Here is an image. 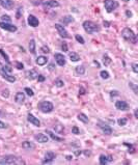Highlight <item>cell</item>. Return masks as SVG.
Returning a JSON list of instances; mask_svg holds the SVG:
<instances>
[{"label":"cell","mask_w":138,"mask_h":165,"mask_svg":"<svg viewBox=\"0 0 138 165\" xmlns=\"http://www.w3.org/2000/svg\"><path fill=\"white\" fill-rule=\"evenodd\" d=\"M0 164H8V165H13V164H17V165H21L25 164V161L20 157L14 155H6L4 157L1 158L0 160Z\"/></svg>","instance_id":"obj_1"},{"label":"cell","mask_w":138,"mask_h":165,"mask_svg":"<svg viewBox=\"0 0 138 165\" xmlns=\"http://www.w3.org/2000/svg\"><path fill=\"white\" fill-rule=\"evenodd\" d=\"M121 36H123L124 40L128 41V42H131L132 44H136L137 43L136 33H134V31H133L131 28H129V27H126V28L123 29V31H121Z\"/></svg>","instance_id":"obj_2"},{"label":"cell","mask_w":138,"mask_h":165,"mask_svg":"<svg viewBox=\"0 0 138 165\" xmlns=\"http://www.w3.org/2000/svg\"><path fill=\"white\" fill-rule=\"evenodd\" d=\"M82 26H83V29L85 30V32L88 33V34H94L95 32H98V31L100 30L99 25L93 21H89V20L84 21L83 24H82Z\"/></svg>","instance_id":"obj_3"},{"label":"cell","mask_w":138,"mask_h":165,"mask_svg":"<svg viewBox=\"0 0 138 165\" xmlns=\"http://www.w3.org/2000/svg\"><path fill=\"white\" fill-rule=\"evenodd\" d=\"M38 109H40L43 113H50V112L53 111L54 105L52 104L50 101H42V102L38 104Z\"/></svg>","instance_id":"obj_4"},{"label":"cell","mask_w":138,"mask_h":165,"mask_svg":"<svg viewBox=\"0 0 138 165\" xmlns=\"http://www.w3.org/2000/svg\"><path fill=\"white\" fill-rule=\"evenodd\" d=\"M104 6L107 13H112L118 8V2L116 0H104Z\"/></svg>","instance_id":"obj_5"},{"label":"cell","mask_w":138,"mask_h":165,"mask_svg":"<svg viewBox=\"0 0 138 165\" xmlns=\"http://www.w3.org/2000/svg\"><path fill=\"white\" fill-rule=\"evenodd\" d=\"M55 28H56L57 32L59 33V35L61 36L63 38H70V34H69L68 30L66 29V27L63 26V24H60V23H56L55 24Z\"/></svg>","instance_id":"obj_6"},{"label":"cell","mask_w":138,"mask_h":165,"mask_svg":"<svg viewBox=\"0 0 138 165\" xmlns=\"http://www.w3.org/2000/svg\"><path fill=\"white\" fill-rule=\"evenodd\" d=\"M0 28L4 29V30L8 31V32H16V31L18 30V27L16 26V25L8 22H2V21H0Z\"/></svg>","instance_id":"obj_7"},{"label":"cell","mask_w":138,"mask_h":165,"mask_svg":"<svg viewBox=\"0 0 138 165\" xmlns=\"http://www.w3.org/2000/svg\"><path fill=\"white\" fill-rule=\"evenodd\" d=\"M98 127L100 128V129L103 131V133L106 134V135H110V134H112V132H113V130H112V128L110 127V126H108V125H106V124L102 123V121H99Z\"/></svg>","instance_id":"obj_8"},{"label":"cell","mask_w":138,"mask_h":165,"mask_svg":"<svg viewBox=\"0 0 138 165\" xmlns=\"http://www.w3.org/2000/svg\"><path fill=\"white\" fill-rule=\"evenodd\" d=\"M54 58H55V61H56V63L59 66H66V57H64L63 54L55 53L54 54Z\"/></svg>","instance_id":"obj_9"},{"label":"cell","mask_w":138,"mask_h":165,"mask_svg":"<svg viewBox=\"0 0 138 165\" xmlns=\"http://www.w3.org/2000/svg\"><path fill=\"white\" fill-rule=\"evenodd\" d=\"M0 5L8 11H11L15 6V2L13 0H0Z\"/></svg>","instance_id":"obj_10"},{"label":"cell","mask_w":138,"mask_h":165,"mask_svg":"<svg viewBox=\"0 0 138 165\" xmlns=\"http://www.w3.org/2000/svg\"><path fill=\"white\" fill-rule=\"evenodd\" d=\"M42 5L44 6V8H58L60 4H59V2L56 1V0H48V1L43 2Z\"/></svg>","instance_id":"obj_11"},{"label":"cell","mask_w":138,"mask_h":165,"mask_svg":"<svg viewBox=\"0 0 138 165\" xmlns=\"http://www.w3.org/2000/svg\"><path fill=\"white\" fill-rule=\"evenodd\" d=\"M115 108L117 110H121V111H127V110L129 109V105L126 101L119 100V101H116L115 102Z\"/></svg>","instance_id":"obj_12"},{"label":"cell","mask_w":138,"mask_h":165,"mask_svg":"<svg viewBox=\"0 0 138 165\" xmlns=\"http://www.w3.org/2000/svg\"><path fill=\"white\" fill-rule=\"evenodd\" d=\"M56 158V154L53 152H47L45 154V159L43 160V164H49Z\"/></svg>","instance_id":"obj_13"},{"label":"cell","mask_w":138,"mask_h":165,"mask_svg":"<svg viewBox=\"0 0 138 165\" xmlns=\"http://www.w3.org/2000/svg\"><path fill=\"white\" fill-rule=\"evenodd\" d=\"M27 23H28V25L31 27H38V25H40V21H38V19L33 15L28 16V18H27Z\"/></svg>","instance_id":"obj_14"},{"label":"cell","mask_w":138,"mask_h":165,"mask_svg":"<svg viewBox=\"0 0 138 165\" xmlns=\"http://www.w3.org/2000/svg\"><path fill=\"white\" fill-rule=\"evenodd\" d=\"M27 121H29V123L31 124V125L35 126V127H41V121L38 120L36 116H34L33 114L31 113H28V115H27Z\"/></svg>","instance_id":"obj_15"},{"label":"cell","mask_w":138,"mask_h":165,"mask_svg":"<svg viewBox=\"0 0 138 165\" xmlns=\"http://www.w3.org/2000/svg\"><path fill=\"white\" fill-rule=\"evenodd\" d=\"M112 161H113V158H112V156L101 155L100 158H99V162H100V164H102V165L108 164V163H110V162H112Z\"/></svg>","instance_id":"obj_16"},{"label":"cell","mask_w":138,"mask_h":165,"mask_svg":"<svg viewBox=\"0 0 138 165\" xmlns=\"http://www.w3.org/2000/svg\"><path fill=\"white\" fill-rule=\"evenodd\" d=\"M34 139L40 143H46L49 141V138H48L47 135L42 134V133H38V134L34 135Z\"/></svg>","instance_id":"obj_17"},{"label":"cell","mask_w":138,"mask_h":165,"mask_svg":"<svg viewBox=\"0 0 138 165\" xmlns=\"http://www.w3.org/2000/svg\"><path fill=\"white\" fill-rule=\"evenodd\" d=\"M38 76V73L35 70H28L25 72V77L28 80H34Z\"/></svg>","instance_id":"obj_18"},{"label":"cell","mask_w":138,"mask_h":165,"mask_svg":"<svg viewBox=\"0 0 138 165\" xmlns=\"http://www.w3.org/2000/svg\"><path fill=\"white\" fill-rule=\"evenodd\" d=\"M24 101H25V93H22V91H19V93H16L15 102L17 103V104L22 105L23 103H24Z\"/></svg>","instance_id":"obj_19"},{"label":"cell","mask_w":138,"mask_h":165,"mask_svg":"<svg viewBox=\"0 0 138 165\" xmlns=\"http://www.w3.org/2000/svg\"><path fill=\"white\" fill-rule=\"evenodd\" d=\"M48 63V57L47 56H44V55H41V56H38L35 59V63L40 66H43L45 65H47Z\"/></svg>","instance_id":"obj_20"},{"label":"cell","mask_w":138,"mask_h":165,"mask_svg":"<svg viewBox=\"0 0 138 165\" xmlns=\"http://www.w3.org/2000/svg\"><path fill=\"white\" fill-rule=\"evenodd\" d=\"M0 74H1V76L4 78L5 80H8V82H11V83H14V82H16V77L14 76V75H11V74H8V73H3L0 71Z\"/></svg>","instance_id":"obj_21"},{"label":"cell","mask_w":138,"mask_h":165,"mask_svg":"<svg viewBox=\"0 0 138 165\" xmlns=\"http://www.w3.org/2000/svg\"><path fill=\"white\" fill-rule=\"evenodd\" d=\"M46 133H47V134L49 135V136L51 137V138L53 139L54 141H57V142H63V138L57 136L56 134H54V133L52 131H50V130H46Z\"/></svg>","instance_id":"obj_22"},{"label":"cell","mask_w":138,"mask_h":165,"mask_svg":"<svg viewBox=\"0 0 138 165\" xmlns=\"http://www.w3.org/2000/svg\"><path fill=\"white\" fill-rule=\"evenodd\" d=\"M74 21H75V19L72 17V16H66V17H63V18H61L60 19V22L63 24V26L64 25H69L70 23H72Z\"/></svg>","instance_id":"obj_23"},{"label":"cell","mask_w":138,"mask_h":165,"mask_svg":"<svg viewBox=\"0 0 138 165\" xmlns=\"http://www.w3.org/2000/svg\"><path fill=\"white\" fill-rule=\"evenodd\" d=\"M69 57H70V60L73 61V63H77V61H79L80 59V55L78 53H76V52H70L69 53Z\"/></svg>","instance_id":"obj_24"},{"label":"cell","mask_w":138,"mask_h":165,"mask_svg":"<svg viewBox=\"0 0 138 165\" xmlns=\"http://www.w3.org/2000/svg\"><path fill=\"white\" fill-rule=\"evenodd\" d=\"M28 49H29V51H30L31 54L35 55V53H36V50H35V41H34L33 38H31L30 42H29Z\"/></svg>","instance_id":"obj_25"},{"label":"cell","mask_w":138,"mask_h":165,"mask_svg":"<svg viewBox=\"0 0 138 165\" xmlns=\"http://www.w3.org/2000/svg\"><path fill=\"white\" fill-rule=\"evenodd\" d=\"M22 148H25V150H32V148H35V145H34L32 142H30V141L26 140V141H24V142H22Z\"/></svg>","instance_id":"obj_26"},{"label":"cell","mask_w":138,"mask_h":165,"mask_svg":"<svg viewBox=\"0 0 138 165\" xmlns=\"http://www.w3.org/2000/svg\"><path fill=\"white\" fill-rule=\"evenodd\" d=\"M75 73L77 75H84L85 74V66H76Z\"/></svg>","instance_id":"obj_27"},{"label":"cell","mask_w":138,"mask_h":165,"mask_svg":"<svg viewBox=\"0 0 138 165\" xmlns=\"http://www.w3.org/2000/svg\"><path fill=\"white\" fill-rule=\"evenodd\" d=\"M77 118H78V120H79L80 121H82L83 124H87V123H88V121H89L88 120V116H86L84 113H79Z\"/></svg>","instance_id":"obj_28"},{"label":"cell","mask_w":138,"mask_h":165,"mask_svg":"<svg viewBox=\"0 0 138 165\" xmlns=\"http://www.w3.org/2000/svg\"><path fill=\"white\" fill-rule=\"evenodd\" d=\"M1 72L3 73H8V74H11V72H13V69H11V66H10V65H4V66H1Z\"/></svg>","instance_id":"obj_29"},{"label":"cell","mask_w":138,"mask_h":165,"mask_svg":"<svg viewBox=\"0 0 138 165\" xmlns=\"http://www.w3.org/2000/svg\"><path fill=\"white\" fill-rule=\"evenodd\" d=\"M111 58H110L109 56H108L107 54H104L103 55V65H104L105 66H109L110 63H111Z\"/></svg>","instance_id":"obj_30"},{"label":"cell","mask_w":138,"mask_h":165,"mask_svg":"<svg viewBox=\"0 0 138 165\" xmlns=\"http://www.w3.org/2000/svg\"><path fill=\"white\" fill-rule=\"evenodd\" d=\"M54 129H55V131H56L57 133H59V134H63V131H64L63 125H60V124H58V125H55L54 126Z\"/></svg>","instance_id":"obj_31"},{"label":"cell","mask_w":138,"mask_h":165,"mask_svg":"<svg viewBox=\"0 0 138 165\" xmlns=\"http://www.w3.org/2000/svg\"><path fill=\"white\" fill-rule=\"evenodd\" d=\"M0 54L3 56V58H4V60H5V63H8V65H11V60H10V57H8V55L5 53V52L3 51L2 49H0Z\"/></svg>","instance_id":"obj_32"},{"label":"cell","mask_w":138,"mask_h":165,"mask_svg":"<svg viewBox=\"0 0 138 165\" xmlns=\"http://www.w3.org/2000/svg\"><path fill=\"white\" fill-rule=\"evenodd\" d=\"M54 84H55V86H57V87H63V85H64V82H63V80H61L60 78H57L56 80L54 81Z\"/></svg>","instance_id":"obj_33"},{"label":"cell","mask_w":138,"mask_h":165,"mask_svg":"<svg viewBox=\"0 0 138 165\" xmlns=\"http://www.w3.org/2000/svg\"><path fill=\"white\" fill-rule=\"evenodd\" d=\"M129 87L132 88V90L134 91L135 95H138V86H137V84H134L133 82H129Z\"/></svg>","instance_id":"obj_34"},{"label":"cell","mask_w":138,"mask_h":165,"mask_svg":"<svg viewBox=\"0 0 138 165\" xmlns=\"http://www.w3.org/2000/svg\"><path fill=\"white\" fill-rule=\"evenodd\" d=\"M75 38H76V41H77V42L79 43V44H81V45H84L85 44V40L83 38V36L80 35V34H76Z\"/></svg>","instance_id":"obj_35"},{"label":"cell","mask_w":138,"mask_h":165,"mask_svg":"<svg viewBox=\"0 0 138 165\" xmlns=\"http://www.w3.org/2000/svg\"><path fill=\"white\" fill-rule=\"evenodd\" d=\"M100 76L102 79H109V77H110V75H109V73L107 72V71H101V73H100Z\"/></svg>","instance_id":"obj_36"},{"label":"cell","mask_w":138,"mask_h":165,"mask_svg":"<svg viewBox=\"0 0 138 165\" xmlns=\"http://www.w3.org/2000/svg\"><path fill=\"white\" fill-rule=\"evenodd\" d=\"M127 121H128V120L126 118H118V120H117V124H118V125L121 126V127H124V126L127 125Z\"/></svg>","instance_id":"obj_37"},{"label":"cell","mask_w":138,"mask_h":165,"mask_svg":"<svg viewBox=\"0 0 138 165\" xmlns=\"http://www.w3.org/2000/svg\"><path fill=\"white\" fill-rule=\"evenodd\" d=\"M1 21H2V22L11 23V19L10 16H8V15H2V16H1Z\"/></svg>","instance_id":"obj_38"},{"label":"cell","mask_w":138,"mask_h":165,"mask_svg":"<svg viewBox=\"0 0 138 165\" xmlns=\"http://www.w3.org/2000/svg\"><path fill=\"white\" fill-rule=\"evenodd\" d=\"M24 91H26L27 96H29V97H33V96H34L33 90H32L31 88H29V87H25L24 88Z\"/></svg>","instance_id":"obj_39"},{"label":"cell","mask_w":138,"mask_h":165,"mask_svg":"<svg viewBox=\"0 0 138 165\" xmlns=\"http://www.w3.org/2000/svg\"><path fill=\"white\" fill-rule=\"evenodd\" d=\"M1 96L3 98H8V97H10V90H8V88L3 89V90H2V93H1Z\"/></svg>","instance_id":"obj_40"},{"label":"cell","mask_w":138,"mask_h":165,"mask_svg":"<svg viewBox=\"0 0 138 165\" xmlns=\"http://www.w3.org/2000/svg\"><path fill=\"white\" fill-rule=\"evenodd\" d=\"M72 133H74L75 135H79L80 134V129L77 127V126H74L72 128Z\"/></svg>","instance_id":"obj_41"},{"label":"cell","mask_w":138,"mask_h":165,"mask_svg":"<svg viewBox=\"0 0 138 165\" xmlns=\"http://www.w3.org/2000/svg\"><path fill=\"white\" fill-rule=\"evenodd\" d=\"M125 145H127L129 148V153H131V154H133V153H135V148H133L132 144H129V143H125Z\"/></svg>","instance_id":"obj_42"},{"label":"cell","mask_w":138,"mask_h":165,"mask_svg":"<svg viewBox=\"0 0 138 165\" xmlns=\"http://www.w3.org/2000/svg\"><path fill=\"white\" fill-rule=\"evenodd\" d=\"M16 68H17L18 70H23V69H24V65H23L22 63H20V61H16Z\"/></svg>","instance_id":"obj_43"},{"label":"cell","mask_w":138,"mask_h":165,"mask_svg":"<svg viewBox=\"0 0 138 165\" xmlns=\"http://www.w3.org/2000/svg\"><path fill=\"white\" fill-rule=\"evenodd\" d=\"M132 70H133V72H134L135 74H137L138 73V63H132Z\"/></svg>","instance_id":"obj_44"},{"label":"cell","mask_w":138,"mask_h":165,"mask_svg":"<svg viewBox=\"0 0 138 165\" xmlns=\"http://www.w3.org/2000/svg\"><path fill=\"white\" fill-rule=\"evenodd\" d=\"M41 51L43 52V53H46V54H48L50 52V50H49V48L47 47V46H43L42 48H41Z\"/></svg>","instance_id":"obj_45"},{"label":"cell","mask_w":138,"mask_h":165,"mask_svg":"<svg viewBox=\"0 0 138 165\" xmlns=\"http://www.w3.org/2000/svg\"><path fill=\"white\" fill-rule=\"evenodd\" d=\"M36 79H38V82H44L45 81V76H44V75H42V74H38V78H36Z\"/></svg>","instance_id":"obj_46"},{"label":"cell","mask_w":138,"mask_h":165,"mask_svg":"<svg viewBox=\"0 0 138 165\" xmlns=\"http://www.w3.org/2000/svg\"><path fill=\"white\" fill-rule=\"evenodd\" d=\"M61 49H63V52H68L69 51L68 45H66V43H63V44H61Z\"/></svg>","instance_id":"obj_47"},{"label":"cell","mask_w":138,"mask_h":165,"mask_svg":"<svg viewBox=\"0 0 138 165\" xmlns=\"http://www.w3.org/2000/svg\"><path fill=\"white\" fill-rule=\"evenodd\" d=\"M119 93L117 90H111L110 91V97L113 98V97H116V96H118Z\"/></svg>","instance_id":"obj_48"},{"label":"cell","mask_w":138,"mask_h":165,"mask_svg":"<svg viewBox=\"0 0 138 165\" xmlns=\"http://www.w3.org/2000/svg\"><path fill=\"white\" fill-rule=\"evenodd\" d=\"M6 128H8V125L2 121H0V129H6Z\"/></svg>","instance_id":"obj_49"},{"label":"cell","mask_w":138,"mask_h":165,"mask_svg":"<svg viewBox=\"0 0 138 165\" xmlns=\"http://www.w3.org/2000/svg\"><path fill=\"white\" fill-rule=\"evenodd\" d=\"M21 13H23V10H22V8H19L17 15H16V18H17V19H20V15H21Z\"/></svg>","instance_id":"obj_50"},{"label":"cell","mask_w":138,"mask_h":165,"mask_svg":"<svg viewBox=\"0 0 138 165\" xmlns=\"http://www.w3.org/2000/svg\"><path fill=\"white\" fill-rule=\"evenodd\" d=\"M48 69H49V71H51V72H52V71L55 70V65H54V63H50L49 66H48Z\"/></svg>","instance_id":"obj_51"},{"label":"cell","mask_w":138,"mask_h":165,"mask_svg":"<svg viewBox=\"0 0 138 165\" xmlns=\"http://www.w3.org/2000/svg\"><path fill=\"white\" fill-rule=\"evenodd\" d=\"M126 16H127L128 18H131L133 16V13L132 11H126Z\"/></svg>","instance_id":"obj_52"},{"label":"cell","mask_w":138,"mask_h":165,"mask_svg":"<svg viewBox=\"0 0 138 165\" xmlns=\"http://www.w3.org/2000/svg\"><path fill=\"white\" fill-rule=\"evenodd\" d=\"M79 93H80V95H84V93H85V89H84L83 87H80V89H79Z\"/></svg>","instance_id":"obj_53"},{"label":"cell","mask_w":138,"mask_h":165,"mask_svg":"<svg viewBox=\"0 0 138 165\" xmlns=\"http://www.w3.org/2000/svg\"><path fill=\"white\" fill-rule=\"evenodd\" d=\"M103 24H104L105 27H109L110 26V22H107V21H104L103 22Z\"/></svg>","instance_id":"obj_54"},{"label":"cell","mask_w":138,"mask_h":165,"mask_svg":"<svg viewBox=\"0 0 138 165\" xmlns=\"http://www.w3.org/2000/svg\"><path fill=\"white\" fill-rule=\"evenodd\" d=\"M134 116H135V118H138V112H137V109H135V110H134Z\"/></svg>","instance_id":"obj_55"},{"label":"cell","mask_w":138,"mask_h":165,"mask_svg":"<svg viewBox=\"0 0 138 165\" xmlns=\"http://www.w3.org/2000/svg\"><path fill=\"white\" fill-rule=\"evenodd\" d=\"M94 63L97 66V68H100V63H99V61H97V60H94Z\"/></svg>","instance_id":"obj_56"},{"label":"cell","mask_w":138,"mask_h":165,"mask_svg":"<svg viewBox=\"0 0 138 165\" xmlns=\"http://www.w3.org/2000/svg\"><path fill=\"white\" fill-rule=\"evenodd\" d=\"M80 154H81V151H76V152H75V155L76 156H79Z\"/></svg>","instance_id":"obj_57"},{"label":"cell","mask_w":138,"mask_h":165,"mask_svg":"<svg viewBox=\"0 0 138 165\" xmlns=\"http://www.w3.org/2000/svg\"><path fill=\"white\" fill-rule=\"evenodd\" d=\"M66 160H69V161H70V160H72L73 159V157H72V156H66Z\"/></svg>","instance_id":"obj_58"},{"label":"cell","mask_w":138,"mask_h":165,"mask_svg":"<svg viewBox=\"0 0 138 165\" xmlns=\"http://www.w3.org/2000/svg\"><path fill=\"white\" fill-rule=\"evenodd\" d=\"M84 154L86 155V156H89V155H90V152H89V151H88V152H87V151H85Z\"/></svg>","instance_id":"obj_59"},{"label":"cell","mask_w":138,"mask_h":165,"mask_svg":"<svg viewBox=\"0 0 138 165\" xmlns=\"http://www.w3.org/2000/svg\"><path fill=\"white\" fill-rule=\"evenodd\" d=\"M123 1H125V2H128V1H130V0H123Z\"/></svg>","instance_id":"obj_60"},{"label":"cell","mask_w":138,"mask_h":165,"mask_svg":"<svg viewBox=\"0 0 138 165\" xmlns=\"http://www.w3.org/2000/svg\"><path fill=\"white\" fill-rule=\"evenodd\" d=\"M0 113H1V112H0Z\"/></svg>","instance_id":"obj_61"}]
</instances>
